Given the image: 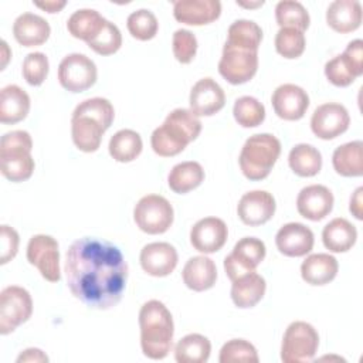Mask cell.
<instances>
[{
	"label": "cell",
	"mask_w": 363,
	"mask_h": 363,
	"mask_svg": "<svg viewBox=\"0 0 363 363\" xmlns=\"http://www.w3.org/2000/svg\"><path fill=\"white\" fill-rule=\"evenodd\" d=\"M238 6H242V7H259L264 4V1H257V3H244V1H237Z\"/></svg>",
	"instance_id": "obj_51"
},
{
	"label": "cell",
	"mask_w": 363,
	"mask_h": 363,
	"mask_svg": "<svg viewBox=\"0 0 363 363\" xmlns=\"http://www.w3.org/2000/svg\"><path fill=\"white\" fill-rule=\"evenodd\" d=\"M228 228L218 217H204L190 230V242L194 250L211 254L221 250L227 241Z\"/></svg>",
	"instance_id": "obj_17"
},
{
	"label": "cell",
	"mask_w": 363,
	"mask_h": 363,
	"mask_svg": "<svg viewBox=\"0 0 363 363\" xmlns=\"http://www.w3.org/2000/svg\"><path fill=\"white\" fill-rule=\"evenodd\" d=\"M48 58L44 52L40 51H34L27 54V57L23 61V77L27 81V84L33 85V86H38L41 85L47 75H48Z\"/></svg>",
	"instance_id": "obj_44"
},
{
	"label": "cell",
	"mask_w": 363,
	"mask_h": 363,
	"mask_svg": "<svg viewBox=\"0 0 363 363\" xmlns=\"http://www.w3.org/2000/svg\"><path fill=\"white\" fill-rule=\"evenodd\" d=\"M204 180V170L199 162H182L172 167L167 176L170 190L179 194L189 193L199 187Z\"/></svg>",
	"instance_id": "obj_33"
},
{
	"label": "cell",
	"mask_w": 363,
	"mask_h": 363,
	"mask_svg": "<svg viewBox=\"0 0 363 363\" xmlns=\"http://www.w3.org/2000/svg\"><path fill=\"white\" fill-rule=\"evenodd\" d=\"M98 71L95 62L84 54L65 55L58 65V81L69 92H84L96 82Z\"/></svg>",
	"instance_id": "obj_12"
},
{
	"label": "cell",
	"mask_w": 363,
	"mask_h": 363,
	"mask_svg": "<svg viewBox=\"0 0 363 363\" xmlns=\"http://www.w3.org/2000/svg\"><path fill=\"white\" fill-rule=\"evenodd\" d=\"M177 251L169 242L146 244L139 255L143 271L152 277H167L177 265Z\"/></svg>",
	"instance_id": "obj_22"
},
{
	"label": "cell",
	"mask_w": 363,
	"mask_h": 363,
	"mask_svg": "<svg viewBox=\"0 0 363 363\" xmlns=\"http://www.w3.org/2000/svg\"><path fill=\"white\" fill-rule=\"evenodd\" d=\"M328 26L340 33H352L362 24V6L357 0H335L326 10Z\"/></svg>",
	"instance_id": "obj_25"
},
{
	"label": "cell",
	"mask_w": 363,
	"mask_h": 363,
	"mask_svg": "<svg viewBox=\"0 0 363 363\" xmlns=\"http://www.w3.org/2000/svg\"><path fill=\"white\" fill-rule=\"evenodd\" d=\"M186 286L196 292H203L214 286L217 279V268L211 258L204 255L191 257L182 271Z\"/></svg>",
	"instance_id": "obj_26"
},
{
	"label": "cell",
	"mask_w": 363,
	"mask_h": 363,
	"mask_svg": "<svg viewBox=\"0 0 363 363\" xmlns=\"http://www.w3.org/2000/svg\"><path fill=\"white\" fill-rule=\"evenodd\" d=\"M115 111L106 98L95 96L77 105L71 118V136L74 145L85 152H96L102 135L112 125Z\"/></svg>",
	"instance_id": "obj_2"
},
{
	"label": "cell",
	"mask_w": 363,
	"mask_h": 363,
	"mask_svg": "<svg viewBox=\"0 0 363 363\" xmlns=\"http://www.w3.org/2000/svg\"><path fill=\"white\" fill-rule=\"evenodd\" d=\"M64 272L71 294L94 309L116 306L128 281V264L121 250L91 237L79 238L69 245Z\"/></svg>",
	"instance_id": "obj_1"
},
{
	"label": "cell",
	"mask_w": 363,
	"mask_h": 363,
	"mask_svg": "<svg viewBox=\"0 0 363 363\" xmlns=\"http://www.w3.org/2000/svg\"><path fill=\"white\" fill-rule=\"evenodd\" d=\"M275 20L278 26L294 27L305 31L309 27V13L306 9L295 0H282L275 6Z\"/></svg>",
	"instance_id": "obj_37"
},
{
	"label": "cell",
	"mask_w": 363,
	"mask_h": 363,
	"mask_svg": "<svg viewBox=\"0 0 363 363\" xmlns=\"http://www.w3.org/2000/svg\"><path fill=\"white\" fill-rule=\"evenodd\" d=\"M259 360L258 352L252 343L245 339H231L225 342L220 350V363H257Z\"/></svg>",
	"instance_id": "obj_42"
},
{
	"label": "cell",
	"mask_w": 363,
	"mask_h": 363,
	"mask_svg": "<svg viewBox=\"0 0 363 363\" xmlns=\"http://www.w3.org/2000/svg\"><path fill=\"white\" fill-rule=\"evenodd\" d=\"M126 27L133 38L147 41L157 34L159 23L156 16L150 10L140 9L129 14L126 20Z\"/></svg>",
	"instance_id": "obj_41"
},
{
	"label": "cell",
	"mask_w": 363,
	"mask_h": 363,
	"mask_svg": "<svg viewBox=\"0 0 363 363\" xmlns=\"http://www.w3.org/2000/svg\"><path fill=\"white\" fill-rule=\"evenodd\" d=\"M362 193H363V187L356 189V191H354L353 196L350 197V206H349L350 213H352L357 220H362V218H363V216H362Z\"/></svg>",
	"instance_id": "obj_48"
},
{
	"label": "cell",
	"mask_w": 363,
	"mask_h": 363,
	"mask_svg": "<svg viewBox=\"0 0 363 363\" xmlns=\"http://www.w3.org/2000/svg\"><path fill=\"white\" fill-rule=\"evenodd\" d=\"M190 111L197 116H211L223 109L225 94L213 78L199 79L190 91Z\"/></svg>",
	"instance_id": "obj_19"
},
{
	"label": "cell",
	"mask_w": 363,
	"mask_h": 363,
	"mask_svg": "<svg viewBox=\"0 0 363 363\" xmlns=\"http://www.w3.org/2000/svg\"><path fill=\"white\" fill-rule=\"evenodd\" d=\"M333 203V194L326 186L311 184L299 191L296 210L302 217L311 221H320L332 211Z\"/></svg>",
	"instance_id": "obj_20"
},
{
	"label": "cell",
	"mask_w": 363,
	"mask_h": 363,
	"mask_svg": "<svg viewBox=\"0 0 363 363\" xmlns=\"http://www.w3.org/2000/svg\"><path fill=\"white\" fill-rule=\"evenodd\" d=\"M11 54H10V51H9V45H7V43L3 40L1 41V69H4V67H6V64H7V61H9V57H10Z\"/></svg>",
	"instance_id": "obj_50"
},
{
	"label": "cell",
	"mask_w": 363,
	"mask_h": 363,
	"mask_svg": "<svg viewBox=\"0 0 363 363\" xmlns=\"http://www.w3.org/2000/svg\"><path fill=\"white\" fill-rule=\"evenodd\" d=\"M319 335L316 329L303 320L292 322L282 337L281 360L284 363L311 362L318 352Z\"/></svg>",
	"instance_id": "obj_7"
},
{
	"label": "cell",
	"mask_w": 363,
	"mask_h": 363,
	"mask_svg": "<svg viewBox=\"0 0 363 363\" xmlns=\"http://www.w3.org/2000/svg\"><path fill=\"white\" fill-rule=\"evenodd\" d=\"M105 23L106 18L102 17L96 10L81 9L69 16L67 21V30L72 37L88 43L101 33Z\"/></svg>",
	"instance_id": "obj_32"
},
{
	"label": "cell",
	"mask_w": 363,
	"mask_h": 363,
	"mask_svg": "<svg viewBox=\"0 0 363 363\" xmlns=\"http://www.w3.org/2000/svg\"><path fill=\"white\" fill-rule=\"evenodd\" d=\"M210 353L211 343L200 333H189L174 346V359L179 363H206Z\"/></svg>",
	"instance_id": "obj_36"
},
{
	"label": "cell",
	"mask_w": 363,
	"mask_h": 363,
	"mask_svg": "<svg viewBox=\"0 0 363 363\" xmlns=\"http://www.w3.org/2000/svg\"><path fill=\"white\" fill-rule=\"evenodd\" d=\"M227 41L234 45H242L251 50H257L262 40L261 27L251 20H235L227 31Z\"/></svg>",
	"instance_id": "obj_38"
},
{
	"label": "cell",
	"mask_w": 363,
	"mask_h": 363,
	"mask_svg": "<svg viewBox=\"0 0 363 363\" xmlns=\"http://www.w3.org/2000/svg\"><path fill=\"white\" fill-rule=\"evenodd\" d=\"M275 199L271 193L265 190H252L245 194L238 201L237 214L245 225H261L272 218L275 214Z\"/></svg>",
	"instance_id": "obj_16"
},
{
	"label": "cell",
	"mask_w": 363,
	"mask_h": 363,
	"mask_svg": "<svg viewBox=\"0 0 363 363\" xmlns=\"http://www.w3.org/2000/svg\"><path fill=\"white\" fill-rule=\"evenodd\" d=\"M13 34L18 44L37 47L48 40L51 27L44 17L34 13H23L14 20Z\"/></svg>",
	"instance_id": "obj_24"
},
{
	"label": "cell",
	"mask_w": 363,
	"mask_h": 363,
	"mask_svg": "<svg viewBox=\"0 0 363 363\" xmlns=\"http://www.w3.org/2000/svg\"><path fill=\"white\" fill-rule=\"evenodd\" d=\"M267 282L255 271L238 277L231 285V299L241 309L255 306L265 295Z\"/></svg>",
	"instance_id": "obj_28"
},
{
	"label": "cell",
	"mask_w": 363,
	"mask_h": 363,
	"mask_svg": "<svg viewBox=\"0 0 363 363\" xmlns=\"http://www.w3.org/2000/svg\"><path fill=\"white\" fill-rule=\"evenodd\" d=\"M18 242H20V238H18V233L7 225V224H3L1 228H0V264L4 265L7 264L9 261H11L17 251H18Z\"/></svg>",
	"instance_id": "obj_46"
},
{
	"label": "cell",
	"mask_w": 363,
	"mask_h": 363,
	"mask_svg": "<svg viewBox=\"0 0 363 363\" xmlns=\"http://www.w3.org/2000/svg\"><path fill=\"white\" fill-rule=\"evenodd\" d=\"M258 69V51L225 43L218 62L220 75L233 85L252 79Z\"/></svg>",
	"instance_id": "obj_9"
},
{
	"label": "cell",
	"mask_w": 363,
	"mask_h": 363,
	"mask_svg": "<svg viewBox=\"0 0 363 363\" xmlns=\"http://www.w3.org/2000/svg\"><path fill=\"white\" fill-rule=\"evenodd\" d=\"M288 164L295 174L301 177H312L322 169V155L315 146L299 143L291 149Z\"/></svg>",
	"instance_id": "obj_34"
},
{
	"label": "cell",
	"mask_w": 363,
	"mask_h": 363,
	"mask_svg": "<svg viewBox=\"0 0 363 363\" xmlns=\"http://www.w3.org/2000/svg\"><path fill=\"white\" fill-rule=\"evenodd\" d=\"M17 362L21 363V362H48V356L41 350V349H37V347H30V349H26L23 350L18 357H17Z\"/></svg>",
	"instance_id": "obj_47"
},
{
	"label": "cell",
	"mask_w": 363,
	"mask_h": 363,
	"mask_svg": "<svg viewBox=\"0 0 363 363\" xmlns=\"http://www.w3.org/2000/svg\"><path fill=\"white\" fill-rule=\"evenodd\" d=\"M221 14L218 0H176L173 16L179 23L187 26H204L216 21Z\"/></svg>",
	"instance_id": "obj_23"
},
{
	"label": "cell",
	"mask_w": 363,
	"mask_h": 363,
	"mask_svg": "<svg viewBox=\"0 0 363 363\" xmlns=\"http://www.w3.org/2000/svg\"><path fill=\"white\" fill-rule=\"evenodd\" d=\"M349 123L350 116L347 109L342 104L336 102L319 105L311 118L312 132L323 140H330L340 136L347 130Z\"/></svg>",
	"instance_id": "obj_15"
},
{
	"label": "cell",
	"mask_w": 363,
	"mask_h": 363,
	"mask_svg": "<svg viewBox=\"0 0 363 363\" xmlns=\"http://www.w3.org/2000/svg\"><path fill=\"white\" fill-rule=\"evenodd\" d=\"M109 155L119 163H129L135 160L143 149L142 138L132 129H121L109 139Z\"/></svg>",
	"instance_id": "obj_35"
},
{
	"label": "cell",
	"mask_w": 363,
	"mask_h": 363,
	"mask_svg": "<svg viewBox=\"0 0 363 363\" xmlns=\"http://www.w3.org/2000/svg\"><path fill=\"white\" fill-rule=\"evenodd\" d=\"M357 240L356 227L346 218L336 217L329 221L322 231L323 245L330 252H346Z\"/></svg>",
	"instance_id": "obj_30"
},
{
	"label": "cell",
	"mask_w": 363,
	"mask_h": 363,
	"mask_svg": "<svg viewBox=\"0 0 363 363\" xmlns=\"http://www.w3.org/2000/svg\"><path fill=\"white\" fill-rule=\"evenodd\" d=\"M271 104L281 119L298 121L306 113L309 95L303 88L295 84H282L274 91Z\"/></svg>",
	"instance_id": "obj_18"
},
{
	"label": "cell",
	"mask_w": 363,
	"mask_h": 363,
	"mask_svg": "<svg viewBox=\"0 0 363 363\" xmlns=\"http://www.w3.org/2000/svg\"><path fill=\"white\" fill-rule=\"evenodd\" d=\"M174 211L167 199L159 194L143 196L133 208V220L146 234H163L173 224Z\"/></svg>",
	"instance_id": "obj_8"
},
{
	"label": "cell",
	"mask_w": 363,
	"mask_h": 363,
	"mask_svg": "<svg viewBox=\"0 0 363 363\" xmlns=\"http://www.w3.org/2000/svg\"><path fill=\"white\" fill-rule=\"evenodd\" d=\"M267 248L264 241L255 237H244L235 242L233 251L224 258V271L234 281L241 275L255 271L264 261Z\"/></svg>",
	"instance_id": "obj_13"
},
{
	"label": "cell",
	"mask_w": 363,
	"mask_h": 363,
	"mask_svg": "<svg viewBox=\"0 0 363 363\" xmlns=\"http://www.w3.org/2000/svg\"><path fill=\"white\" fill-rule=\"evenodd\" d=\"M339 271L337 259L325 252L319 254H311L305 258V261L301 265V277L302 279L315 286L326 285L332 282Z\"/></svg>",
	"instance_id": "obj_27"
},
{
	"label": "cell",
	"mask_w": 363,
	"mask_h": 363,
	"mask_svg": "<svg viewBox=\"0 0 363 363\" xmlns=\"http://www.w3.org/2000/svg\"><path fill=\"white\" fill-rule=\"evenodd\" d=\"M172 50L174 58L182 64H190L197 52V38L186 28L174 31L172 38Z\"/></svg>",
	"instance_id": "obj_45"
},
{
	"label": "cell",
	"mask_w": 363,
	"mask_h": 363,
	"mask_svg": "<svg viewBox=\"0 0 363 363\" xmlns=\"http://www.w3.org/2000/svg\"><path fill=\"white\" fill-rule=\"evenodd\" d=\"M27 259L37 267L41 277L48 282H58L61 279L60 269V250L54 237L45 234L33 235L27 244Z\"/></svg>",
	"instance_id": "obj_14"
},
{
	"label": "cell",
	"mask_w": 363,
	"mask_h": 363,
	"mask_svg": "<svg viewBox=\"0 0 363 363\" xmlns=\"http://www.w3.org/2000/svg\"><path fill=\"white\" fill-rule=\"evenodd\" d=\"M30 111V96L18 85H7L0 91V122L13 125L23 121Z\"/></svg>",
	"instance_id": "obj_29"
},
{
	"label": "cell",
	"mask_w": 363,
	"mask_h": 363,
	"mask_svg": "<svg viewBox=\"0 0 363 363\" xmlns=\"http://www.w3.org/2000/svg\"><path fill=\"white\" fill-rule=\"evenodd\" d=\"M34 4L41 9L45 10L47 13H58L60 10H62L67 4L65 0H48V1H34Z\"/></svg>",
	"instance_id": "obj_49"
},
{
	"label": "cell",
	"mask_w": 363,
	"mask_h": 363,
	"mask_svg": "<svg viewBox=\"0 0 363 363\" xmlns=\"http://www.w3.org/2000/svg\"><path fill=\"white\" fill-rule=\"evenodd\" d=\"M281 155V142L271 133L250 136L240 153L238 162L242 174L248 180L265 179Z\"/></svg>",
	"instance_id": "obj_6"
},
{
	"label": "cell",
	"mask_w": 363,
	"mask_h": 363,
	"mask_svg": "<svg viewBox=\"0 0 363 363\" xmlns=\"http://www.w3.org/2000/svg\"><path fill=\"white\" fill-rule=\"evenodd\" d=\"M305 34L294 27H282L275 35V50L288 60L298 58L305 51Z\"/></svg>",
	"instance_id": "obj_40"
},
{
	"label": "cell",
	"mask_w": 363,
	"mask_h": 363,
	"mask_svg": "<svg viewBox=\"0 0 363 363\" xmlns=\"http://www.w3.org/2000/svg\"><path fill=\"white\" fill-rule=\"evenodd\" d=\"M91 50L99 55H112L122 45V34L116 24L106 20L101 33L91 41L86 43Z\"/></svg>",
	"instance_id": "obj_43"
},
{
	"label": "cell",
	"mask_w": 363,
	"mask_h": 363,
	"mask_svg": "<svg viewBox=\"0 0 363 363\" xmlns=\"http://www.w3.org/2000/svg\"><path fill=\"white\" fill-rule=\"evenodd\" d=\"M201 132V122L190 109H173L150 136V145L156 155L172 157L186 149Z\"/></svg>",
	"instance_id": "obj_4"
},
{
	"label": "cell",
	"mask_w": 363,
	"mask_h": 363,
	"mask_svg": "<svg viewBox=\"0 0 363 363\" xmlns=\"http://www.w3.org/2000/svg\"><path fill=\"white\" fill-rule=\"evenodd\" d=\"M363 74V41L353 40L343 54H339L325 64V75L335 86H349Z\"/></svg>",
	"instance_id": "obj_11"
},
{
	"label": "cell",
	"mask_w": 363,
	"mask_h": 363,
	"mask_svg": "<svg viewBox=\"0 0 363 363\" xmlns=\"http://www.w3.org/2000/svg\"><path fill=\"white\" fill-rule=\"evenodd\" d=\"M33 313V299L27 289L17 285L6 286L0 292V333L9 335Z\"/></svg>",
	"instance_id": "obj_10"
},
{
	"label": "cell",
	"mask_w": 363,
	"mask_h": 363,
	"mask_svg": "<svg viewBox=\"0 0 363 363\" xmlns=\"http://www.w3.org/2000/svg\"><path fill=\"white\" fill-rule=\"evenodd\" d=\"M315 237L309 227L302 223H288L282 225L277 235L275 244L281 254L286 257H303L313 248Z\"/></svg>",
	"instance_id": "obj_21"
},
{
	"label": "cell",
	"mask_w": 363,
	"mask_h": 363,
	"mask_svg": "<svg viewBox=\"0 0 363 363\" xmlns=\"http://www.w3.org/2000/svg\"><path fill=\"white\" fill-rule=\"evenodd\" d=\"M233 115L242 128H255L265 119V106L254 96H240L233 106Z\"/></svg>",
	"instance_id": "obj_39"
},
{
	"label": "cell",
	"mask_w": 363,
	"mask_h": 363,
	"mask_svg": "<svg viewBox=\"0 0 363 363\" xmlns=\"http://www.w3.org/2000/svg\"><path fill=\"white\" fill-rule=\"evenodd\" d=\"M332 164L337 174L359 177L363 174V143L362 140L347 142L335 149Z\"/></svg>",
	"instance_id": "obj_31"
},
{
	"label": "cell",
	"mask_w": 363,
	"mask_h": 363,
	"mask_svg": "<svg viewBox=\"0 0 363 363\" xmlns=\"http://www.w3.org/2000/svg\"><path fill=\"white\" fill-rule=\"evenodd\" d=\"M33 140L26 130H11L0 140V170L10 182L18 183L28 180L34 172L31 156Z\"/></svg>",
	"instance_id": "obj_5"
},
{
	"label": "cell",
	"mask_w": 363,
	"mask_h": 363,
	"mask_svg": "<svg viewBox=\"0 0 363 363\" xmlns=\"http://www.w3.org/2000/svg\"><path fill=\"white\" fill-rule=\"evenodd\" d=\"M139 328L143 354L152 360L164 359L174 335L173 318L164 303L157 299L145 302L139 311Z\"/></svg>",
	"instance_id": "obj_3"
}]
</instances>
